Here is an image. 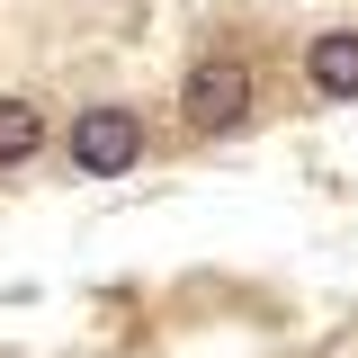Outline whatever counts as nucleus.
Listing matches in <instances>:
<instances>
[{
    "label": "nucleus",
    "mask_w": 358,
    "mask_h": 358,
    "mask_svg": "<svg viewBox=\"0 0 358 358\" xmlns=\"http://www.w3.org/2000/svg\"><path fill=\"white\" fill-rule=\"evenodd\" d=\"M36 143H45V117L27 99H0V162H27Z\"/></svg>",
    "instance_id": "obj_4"
},
{
    "label": "nucleus",
    "mask_w": 358,
    "mask_h": 358,
    "mask_svg": "<svg viewBox=\"0 0 358 358\" xmlns=\"http://www.w3.org/2000/svg\"><path fill=\"white\" fill-rule=\"evenodd\" d=\"M72 162H81L90 179H117L143 162V117L134 108H81L72 117Z\"/></svg>",
    "instance_id": "obj_1"
},
{
    "label": "nucleus",
    "mask_w": 358,
    "mask_h": 358,
    "mask_svg": "<svg viewBox=\"0 0 358 358\" xmlns=\"http://www.w3.org/2000/svg\"><path fill=\"white\" fill-rule=\"evenodd\" d=\"M305 72H313V90H331V99H358V36H313Z\"/></svg>",
    "instance_id": "obj_3"
},
{
    "label": "nucleus",
    "mask_w": 358,
    "mask_h": 358,
    "mask_svg": "<svg viewBox=\"0 0 358 358\" xmlns=\"http://www.w3.org/2000/svg\"><path fill=\"white\" fill-rule=\"evenodd\" d=\"M179 108H188V126H206V134L242 126V117H251V72H242L233 54H224V63H197V72H188V99H179Z\"/></svg>",
    "instance_id": "obj_2"
}]
</instances>
